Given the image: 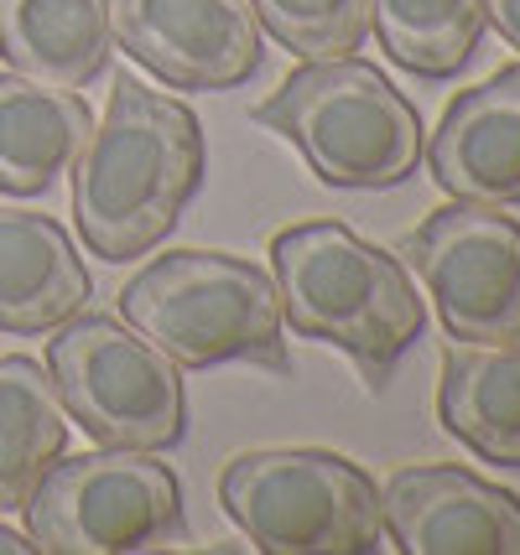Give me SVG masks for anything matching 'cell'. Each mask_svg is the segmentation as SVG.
I'll return each mask as SVG.
<instances>
[{"mask_svg": "<svg viewBox=\"0 0 520 555\" xmlns=\"http://www.w3.org/2000/svg\"><path fill=\"white\" fill-rule=\"evenodd\" d=\"M74 223L89 255L110 266L141 260L177 229L182 208L203 188L199 115L136 83L115 78L104 120L74 156Z\"/></svg>", "mask_w": 520, "mask_h": 555, "instance_id": "obj_1", "label": "cell"}, {"mask_svg": "<svg viewBox=\"0 0 520 555\" xmlns=\"http://www.w3.org/2000/svg\"><path fill=\"white\" fill-rule=\"evenodd\" d=\"M271 281L281 291V317L302 338L348 353L365 389L391 385L396 363L427 333V307L406 266L333 218L276 234Z\"/></svg>", "mask_w": 520, "mask_h": 555, "instance_id": "obj_2", "label": "cell"}, {"mask_svg": "<svg viewBox=\"0 0 520 555\" xmlns=\"http://www.w3.org/2000/svg\"><path fill=\"white\" fill-rule=\"evenodd\" d=\"M121 317L177 369L255 363L292 374L271 270L224 249H167L121 291Z\"/></svg>", "mask_w": 520, "mask_h": 555, "instance_id": "obj_3", "label": "cell"}, {"mask_svg": "<svg viewBox=\"0 0 520 555\" xmlns=\"http://www.w3.org/2000/svg\"><path fill=\"white\" fill-rule=\"evenodd\" d=\"M250 120L297 145L318 182L354 193L401 188L427 151L417 104L354 52L292 68Z\"/></svg>", "mask_w": 520, "mask_h": 555, "instance_id": "obj_4", "label": "cell"}, {"mask_svg": "<svg viewBox=\"0 0 520 555\" xmlns=\"http://www.w3.org/2000/svg\"><path fill=\"white\" fill-rule=\"evenodd\" d=\"M219 504L266 555H370L385 545L375 478L344 452L266 447L219 473Z\"/></svg>", "mask_w": 520, "mask_h": 555, "instance_id": "obj_5", "label": "cell"}, {"mask_svg": "<svg viewBox=\"0 0 520 555\" xmlns=\"http://www.w3.org/2000/svg\"><path fill=\"white\" fill-rule=\"evenodd\" d=\"M22 514L42 555H136L188 540L182 483L141 447L58 457L26 493Z\"/></svg>", "mask_w": 520, "mask_h": 555, "instance_id": "obj_6", "label": "cell"}, {"mask_svg": "<svg viewBox=\"0 0 520 555\" xmlns=\"http://www.w3.org/2000/svg\"><path fill=\"white\" fill-rule=\"evenodd\" d=\"M48 374L68 421H78L100 447L167 452L188 431L182 369L121 317L78 312L58 322Z\"/></svg>", "mask_w": 520, "mask_h": 555, "instance_id": "obj_7", "label": "cell"}, {"mask_svg": "<svg viewBox=\"0 0 520 555\" xmlns=\"http://www.w3.org/2000/svg\"><path fill=\"white\" fill-rule=\"evenodd\" d=\"M401 249L458 343H520V223L510 214L453 197Z\"/></svg>", "mask_w": 520, "mask_h": 555, "instance_id": "obj_8", "label": "cell"}, {"mask_svg": "<svg viewBox=\"0 0 520 555\" xmlns=\"http://www.w3.org/2000/svg\"><path fill=\"white\" fill-rule=\"evenodd\" d=\"M110 37L167 89L224 94L266 63L250 0H110Z\"/></svg>", "mask_w": 520, "mask_h": 555, "instance_id": "obj_9", "label": "cell"}, {"mask_svg": "<svg viewBox=\"0 0 520 555\" xmlns=\"http://www.w3.org/2000/svg\"><path fill=\"white\" fill-rule=\"evenodd\" d=\"M380 514L406 555H520V499L469 467H401L380 488Z\"/></svg>", "mask_w": 520, "mask_h": 555, "instance_id": "obj_10", "label": "cell"}, {"mask_svg": "<svg viewBox=\"0 0 520 555\" xmlns=\"http://www.w3.org/2000/svg\"><path fill=\"white\" fill-rule=\"evenodd\" d=\"M421 156L443 193L495 208L520 203V63L453 99Z\"/></svg>", "mask_w": 520, "mask_h": 555, "instance_id": "obj_11", "label": "cell"}, {"mask_svg": "<svg viewBox=\"0 0 520 555\" xmlns=\"http://www.w3.org/2000/svg\"><path fill=\"white\" fill-rule=\"evenodd\" d=\"M94 275L84 270L68 229L48 214L0 208V333H52L89 307Z\"/></svg>", "mask_w": 520, "mask_h": 555, "instance_id": "obj_12", "label": "cell"}, {"mask_svg": "<svg viewBox=\"0 0 520 555\" xmlns=\"http://www.w3.org/2000/svg\"><path fill=\"white\" fill-rule=\"evenodd\" d=\"M94 130L78 89H58L26 73H0V193L42 197L74 167Z\"/></svg>", "mask_w": 520, "mask_h": 555, "instance_id": "obj_13", "label": "cell"}, {"mask_svg": "<svg viewBox=\"0 0 520 555\" xmlns=\"http://www.w3.org/2000/svg\"><path fill=\"white\" fill-rule=\"evenodd\" d=\"M437 421L469 452L520 467V343H447Z\"/></svg>", "mask_w": 520, "mask_h": 555, "instance_id": "obj_14", "label": "cell"}, {"mask_svg": "<svg viewBox=\"0 0 520 555\" xmlns=\"http://www.w3.org/2000/svg\"><path fill=\"white\" fill-rule=\"evenodd\" d=\"M110 0H0V57L11 73L89 89L110 68Z\"/></svg>", "mask_w": 520, "mask_h": 555, "instance_id": "obj_15", "label": "cell"}, {"mask_svg": "<svg viewBox=\"0 0 520 555\" xmlns=\"http://www.w3.org/2000/svg\"><path fill=\"white\" fill-rule=\"evenodd\" d=\"M68 447V411L52 374L26 353L0 359V514H16Z\"/></svg>", "mask_w": 520, "mask_h": 555, "instance_id": "obj_16", "label": "cell"}, {"mask_svg": "<svg viewBox=\"0 0 520 555\" xmlns=\"http://www.w3.org/2000/svg\"><path fill=\"white\" fill-rule=\"evenodd\" d=\"M370 26L396 68L443 83L479 57L490 16L484 0H370Z\"/></svg>", "mask_w": 520, "mask_h": 555, "instance_id": "obj_17", "label": "cell"}, {"mask_svg": "<svg viewBox=\"0 0 520 555\" xmlns=\"http://www.w3.org/2000/svg\"><path fill=\"white\" fill-rule=\"evenodd\" d=\"M250 11L302 63L348 57L370 37V0H250Z\"/></svg>", "mask_w": 520, "mask_h": 555, "instance_id": "obj_18", "label": "cell"}, {"mask_svg": "<svg viewBox=\"0 0 520 555\" xmlns=\"http://www.w3.org/2000/svg\"><path fill=\"white\" fill-rule=\"evenodd\" d=\"M484 16L499 26V37L520 48V0H484Z\"/></svg>", "mask_w": 520, "mask_h": 555, "instance_id": "obj_19", "label": "cell"}, {"mask_svg": "<svg viewBox=\"0 0 520 555\" xmlns=\"http://www.w3.org/2000/svg\"><path fill=\"white\" fill-rule=\"evenodd\" d=\"M37 545H31V534L26 530H11L5 519H0V555H31Z\"/></svg>", "mask_w": 520, "mask_h": 555, "instance_id": "obj_20", "label": "cell"}]
</instances>
